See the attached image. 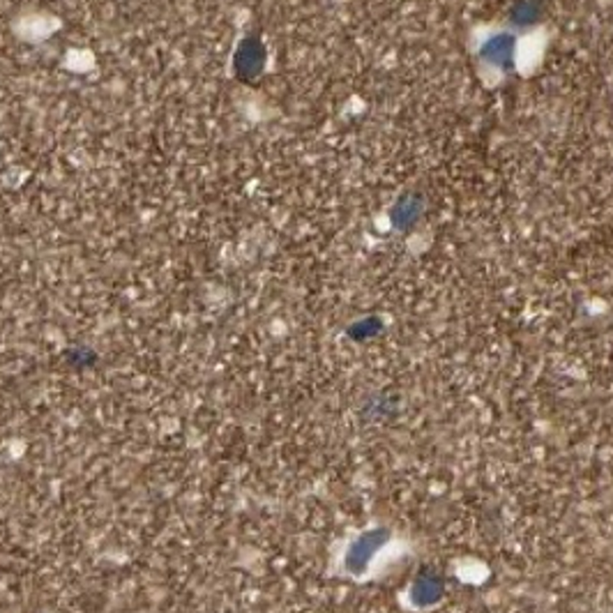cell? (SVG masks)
Masks as SVG:
<instances>
[{"label": "cell", "mask_w": 613, "mask_h": 613, "mask_svg": "<svg viewBox=\"0 0 613 613\" xmlns=\"http://www.w3.org/2000/svg\"><path fill=\"white\" fill-rule=\"evenodd\" d=\"M263 61H266V51H263L261 42L254 37L242 39L233 58L235 77L242 78V81L254 78L263 69Z\"/></svg>", "instance_id": "6da1fadb"}]
</instances>
